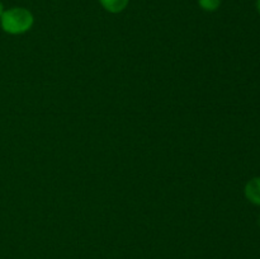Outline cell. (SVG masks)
<instances>
[{
	"instance_id": "cell-6",
	"label": "cell",
	"mask_w": 260,
	"mask_h": 259,
	"mask_svg": "<svg viewBox=\"0 0 260 259\" xmlns=\"http://www.w3.org/2000/svg\"><path fill=\"white\" fill-rule=\"evenodd\" d=\"M256 10H258V13L260 14V0H256Z\"/></svg>"
},
{
	"instance_id": "cell-2",
	"label": "cell",
	"mask_w": 260,
	"mask_h": 259,
	"mask_svg": "<svg viewBox=\"0 0 260 259\" xmlns=\"http://www.w3.org/2000/svg\"><path fill=\"white\" fill-rule=\"evenodd\" d=\"M245 196L251 203L260 206V177L253 178L246 183Z\"/></svg>"
},
{
	"instance_id": "cell-1",
	"label": "cell",
	"mask_w": 260,
	"mask_h": 259,
	"mask_svg": "<svg viewBox=\"0 0 260 259\" xmlns=\"http://www.w3.org/2000/svg\"><path fill=\"white\" fill-rule=\"evenodd\" d=\"M0 23L4 32L9 35H22L32 28L35 18L25 8H10L4 10L0 17Z\"/></svg>"
},
{
	"instance_id": "cell-4",
	"label": "cell",
	"mask_w": 260,
	"mask_h": 259,
	"mask_svg": "<svg viewBox=\"0 0 260 259\" xmlns=\"http://www.w3.org/2000/svg\"><path fill=\"white\" fill-rule=\"evenodd\" d=\"M198 4L206 12H215L220 8L221 0H198Z\"/></svg>"
},
{
	"instance_id": "cell-7",
	"label": "cell",
	"mask_w": 260,
	"mask_h": 259,
	"mask_svg": "<svg viewBox=\"0 0 260 259\" xmlns=\"http://www.w3.org/2000/svg\"><path fill=\"white\" fill-rule=\"evenodd\" d=\"M259 225H260V216H259Z\"/></svg>"
},
{
	"instance_id": "cell-5",
	"label": "cell",
	"mask_w": 260,
	"mask_h": 259,
	"mask_svg": "<svg viewBox=\"0 0 260 259\" xmlns=\"http://www.w3.org/2000/svg\"><path fill=\"white\" fill-rule=\"evenodd\" d=\"M3 13H4V7H3L2 2H0V17H2V15H3Z\"/></svg>"
},
{
	"instance_id": "cell-3",
	"label": "cell",
	"mask_w": 260,
	"mask_h": 259,
	"mask_svg": "<svg viewBox=\"0 0 260 259\" xmlns=\"http://www.w3.org/2000/svg\"><path fill=\"white\" fill-rule=\"evenodd\" d=\"M99 3L107 12L116 14V13H121L126 9L129 0H99Z\"/></svg>"
}]
</instances>
